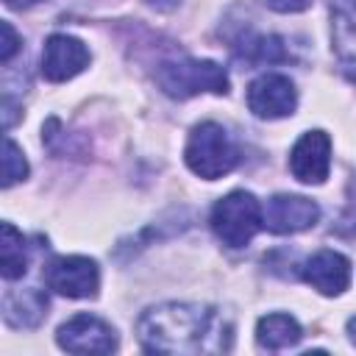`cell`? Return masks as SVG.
Returning a JSON list of instances; mask_svg holds the SVG:
<instances>
[{
	"label": "cell",
	"instance_id": "obj_1",
	"mask_svg": "<svg viewBox=\"0 0 356 356\" xmlns=\"http://www.w3.org/2000/svg\"><path fill=\"white\" fill-rule=\"evenodd\" d=\"M136 337L150 353H225L231 348V323L206 303H159L136 320Z\"/></svg>",
	"mask_w": 356,
	"mask_h": 356
},
{
	"label": "cell",
	"instance_id": "obj_2",
	"mask_svg": "<svg viewBox=\"0 0 356 356\" xmlns=\"http://www.w3.org/2000/svg\"><path fill=\"white\" fill-rule=\"evenodd\" d=\"M184 161L197 178L217 181L239 164V147L234 145L231 134L220 122L209 120L192 128L184 147Z\"/></svg>",
	"mask_w": 356,
	"mask_h": 356
},
{
	"label": "cell",
	"instance_id": "obj_3",
	"mask_svg": "<svg viewBox=\"0 0 356 356\" xmlns=\"http://www.w3.org/2000/svg\"><path fill=\"white\" fill-rule=\"evenodd\" d=\"M211 231L225 248H245L264 228V209L253 192L234 189L222 195L211 209Z\"/></svg>",
	"mask_w": 356,
	"mask_h": 356
},
{
	"label": "cell",
	"instance_id": "obj_4",
	"mask_svg": "<svg viewBox=\"0 0 356 356\" xmlns=\"http://www.w3.org/2000/svg\"><path fill=\"white\" fill-rule=\"evenodd\" d=\"M156 83L161 92L172 100H186L203 92L211 95H225L228 92V72L209 58H178V61H164L156 70Z\"/></svg>",
	"mask_w": 356,
	"mask_h": 356
},
{
	"label": "cell",
	"instance_id": "obj_5",
	"mask_svg": "<svg viewBox=\"0 0 356 356\" xmlns=\"http://www.w3.org/2000/svg\"><path fill=\"white\" fill-rule=\"evenodd\" d=\"M44 281L53 292L83 300V298H97L100 270L97 261L89 256H56L44 267Z\"/></svg>",
	"mask_w": 356,
	"mask_h": 356
},
{
	"label": "cell",
	"instance_id": "obj_6",
	"mask_svg": "<svg viewBox=\"0 0 356 356\" xmlns=\"http://www.w3.org/2000/svg\"><path fill=\"white\" fill-rule=\"evenodd\" d=\"M56 342L67 353H111L117 350V331L95 314H75L58 325Z\"/></svg>",
	"mask_w": 356,
	"mask_h": 356
},
{
	"label": "cell",
	"instance_id": "obj_7",
	"mask_svg": "<svg viewBox=\"0 0 356 356\" xmlns=\"http://www.w3.org/2000/svg\"><path fill=\"white\" fill-rule=\"evenodd\" d=\"M248 108L259 120H281L298 108V89L281 72H264L248 86Z\"/></svg>",
	"mask_w": 356,
	"mask_h": 356
},
{
	"label": "cell",
	"instance_id": "obj_8",
	"mask_svg": "<svg viewBox=\"0 0 356 356\" xmlns=\"http://www.w3.org/2000/svg\"><path fill=\"white\" fill-rule=\"evenodd\" d=\"M289 170L300 184H323L331 170V136L320 128L300 134L289 150Z\"/></svg>",
	"mask_w": 356,
	"mask_h": 356
},
{
	"label": "cell",
	"instance_id": "obj_9",
	"mask_svg": "<svg viewBox=\"0 0 356 356\" xmlns=\"http://www.w3.org/2000/svg\"><path fill=\"white\" fill-rule=\"evenodd\" d=\"M89 58L92 53L81 39L70 33H53L47 36L42 50V75L50 83H64L78 72H83L89 67Z\"/></svg>",
	"mask_w": 356,
	"mask_h": 356
},
{
	"label": "cell",
	"instance_id": "obj_10",
	"mask_svg": "<svg viewBox=\"0 0 356 356\" xmlns=\"http://www.w3.org/2000/svg\"><path fill=\"white\" fill-rule=\"evenodd\" d=\"M320 220V206L303 195H273L264 206V228L273 234H298Z\"/></svg>",
	"mask_w": 356,
	"mask_h": 356
},
{
	"label": "cell",
	"instance_id": "obj_11",
	"mask_svg": "<svg viewBox=\"0 0 356 356\" xmlns=\"http://www.w3.org/2000/svg\"><path fill=\"white\" fill-rule=\"evenodd\" d=\"M300 275L306 284H312V289L334 298L350 286V261L339 250H317L303 261Z\"/></svg>",
	"mask_w": 356,
	"mask_h": 356
},
{
	"label": "cell",
	"instance_id": "obj_12",
	"mask_svg": "<svg viewBox=\"0 0 356 356\" xmlns=\"http://www.w3.org/2000/svg\"><path fill=\"white\" fill-rule=\"evenodd\" d=\"M331 42L345 67H356V0H331Z\"/></svg>",
	"mask_w": 356,
	"mask_h": 356
},
{
	"label": "cell",
	"instance_id": "obj_13",
	"mask_svg": "<svg viewBox=\"0 0 356 356\" xmlns=\"http://www.w3.org/2000/svg\"><path fill=\"white\" fill-rule=\"evenodd\" d=\"M47 314V298L39 289H17L3 300V320L11 328H36Z\"/></svg>",
	"mask_w": 356,
	"mask_h": 356
},
{
	"label": "cell",
	"instance_id": "obj_14",
	"mask_svg": "<svg viewBox=\"0 0 356 356\" xmlns=\"http://www.w3.org/2000/svg\"><path fill=\"white\" fill-rule=\"evenodd\" d=\"M303 337V328L300 323L292 317V314H284V312H273V314H264L259 317L256 323V342L267 350H284V348H292L298 345Z\"/></svg>",
	"mask_w": 356,
	"mask_h": 356
},
{
	"label": "cell",
	"instance_id": "obj_15",
	"mask_svg": "<svg viewBox=\"0 0 356 356\" xmlns=\"http://www.w3.org/2000/svg\"><path fill=\"white\" fill-rule=\"evenodd\" d=\"M0 273L6 281H17L25 275L28 256H25V236L11 222H3L0 228Z\"/></svg>",
	"mask_w": 356,
	"mask_h": 356
},
{
	"label": "cell",
	"instance_id": "obj_16",
	"mask_svg": "<svg viewBox=\"0 0 356 356\" xmlns=\"http://www.w3.org/2000/svg\"><path fill=\"white\" fill-rule=\"evenodd\" d=\"M22 178H28V161H25L19 145L14 139H6V150H3V189L14 186Z\"/></svg>",
	"mask_w": 356,
	"mask_h": 356
},
{
	"label": "cell",
	"instance_id": "obj_17",
	"mask_svg": "<svg viewBox=\"0 0 356 356\" xmlns=\"http://www.w3.org/2000/svg\"><path fill=\"white\" fill-rule=\"evenodd\" d=\"M0 31H3V42H0V61L3 64H8L11 58H14V53L19 50V44H22V39L17 36V31L11 28V22H0Z\"/></svg>",
	"mask_w": 356,
	"mask_h": 356
},
{
	"label": "cell",
	"instance_id": "obj_18",
	"mask_svg": "<svg viewBox=\"0 0 356 356\" xmlns=\"http://www.w3.org/2000/svg\"><path fill=\"white\" fill-rule=\"evenodd\" d=\"M261 3L278 14H298V11H306L314 0H261Z\"/></svg>",
	"mask_w": 356,
	"mask_h": 356
},
{
	"label": "cell",
	"instance_id": "obj_19",
	"mask_svg": "<svg viewBox=\"0 0 356 356\" xmlns=\"http://www.w3.org/2000/svg\"><path fill=\"white\" fill-rule=\"evenodd\" d=\"M150 8H156V11H172V8H178V3L181 0H145Z\"/></svg>",
	"mask_w": 356,
	"mask_h": 356
},
{
	"label": "cell",
	"instance_id": "obj_20",
	"mask_svg": "<svg viewBox=\"0 0 356 356\" xmlns=\"http://www.w3.org/2000/svg\"><path fill=\"white\" fill-rule=\"evenodd\" d=\"M8 8H14V11H22V8H31V6H36V3H42V0H3Z\"/></svg>",
	"mask_w": 356,
	"mask_h": 356
},
{
	"label": "cell",
	"instance_id": "obj_21",
	"mask_svg": "<svg viewBox=\"0 0 356 356\" xmlns=\"http://www.w3.org/2000/svg\"><path fill=\"white\" fill-rule=\"evenodd\" d=\"M348 337H350V342L356 345V317L348 320Z\"/></svg>",
	"mask_w": 356,
	"mask_h": 356
}]
</instances>
